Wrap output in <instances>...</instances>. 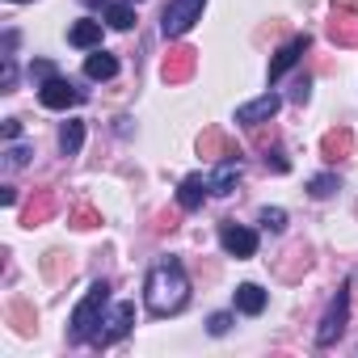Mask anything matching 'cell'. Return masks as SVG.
<instances>
[{
	"label": "cell",
	"mask_w": 358,
	"mask_h": 358,
	"mask_svg": "<svg viewBox=\"0 0 358 358\" xmlns=\"http://www.w3.org/2000/svg\"><path fill=\"white\" fill-rule=\"evenodd\" d=\"M350 291H354V282H341V287H337V295H333V303H329V312H324V320H320V329H316V345H333V341L345 333Z\"/></svg>",
	"instance_id": "obj_3"
},
{
	"label": "cell",
	"mask_w": 358,
	"mask_h": 358,
	"mask_svg": "<svg viewBox=\"0 0 358 358\" xmlns=\"http://www.w3.org/2000/svg\"><path fill=\"white\" fill-rule=\"evenodd\" d=\"M236 308H241L245 316L266 312V291H262L257 282H241V287H236Z\"/></svg>",
	"instance_id": "obj_18"
},
{
	"label": "cell",
	"mask_w": 358,
	"mask_h": 358,
	"mask_svg": "<svg viewBox=\"0 0 358 358\" xmlns=\"http://www.w3.org/2000/svg\"><path fill=\"white\" fill-rule=\"evenodd\" d=\"M266 164H270L274 173H287V169H291V160H287V152H282V148H274V152H266Z\"/></svg>",
	"instance_id": "obj_28"
},
{
	"label": "cell",
	"mask_w": 358,
	"mask_h": 358,
	"mask_svg": "<svg viewBox=\"0 0 358 358\" xmlns=\"http://www.w3.org/2000/svg\"><path fill=\"white\" fill-rule=\"evenodd\" d=\"M199 156L203 160H224V156H241V148H232V139L220 131V127H207L199 135Z\"/></svg>",
	"instance_id": "obj_13"
},
{
	"label": "cell",
	"mask_w": 358,
	"mask_h": 358,
	"mask_svg": "<svg viewBox=\"0 0 358 358\" xmlns=\"http://www.w3.org/2000/svg\"><path fill=\"white\" fill-rule=\"evenodd\" d=\"M22 135V122L17 118H5V139H17Z\"/></svg>",
	"instance_id": "obj_35"
},
{
	"label": "cell",
	"mask_w": 358,
	"mask_h": 358,
	"mask_svg": "<svg viewBox=\"0 0 358 358\" xmlns=\"http://www.w3.org/2000/svg\"><path fill=\"white\" fill-rule=\"evenodd\" d=\"M80 143H85V122H64V131H59V152H64V156H76Z\"/></svg>",
	"instance_id": "obj_21"
},
{
	"label": "cell",
	"mask_w": 358,
	"mask_h": 358,
	"mask_svg": "<svg viewBox=\"0 0 358 358\" xmlns=\"http://www.w3.org/2000/svg\"><path fill=\"white\" fill-rule=\"evenodd\" d=\"M291 97H295V101H299V106H303V101H308V76H303V80H295V93H291Z\"/></svg>",
	"instance_id": "obj_34"
},
{
	"label": "cell",
	"mask_w": 358,
	"mask_h": 358,
	"mask_svg": "<svg viewBox=\"0 0 358 358\" xmlns=\"http://www.w3.org/2000/svg\"><path fill=\"white\" fill-rule=\"evenodd\" d=\"M220 245H224L228 257H253L257 253V232H249L241 224H224L220 228Z\"/></svg>",
	"instance_id": "obj_9"
},
{
	"label": "cell",
	"mask_w": 358,
	"mask_h": 358,
	"mask_svg": "<svg viewBox=\"0 0 358 358\" xmlns=\"http://www.w3.org/2000/svg\"><path fill=\"white\" fill-rule=\"evenodd\" d=\"M203 5H207V0H169V5H164V17H160L164 38H182V34L203 17Z\"/></svg>",
	"instance_id": "obj_4"
},
{
	"label": "cell",
	"mask_w": 358,
	"mask_h": 358,
	"mask_svg": "<svg viewBox=\"0 0 358 358\" xmlns=\"http://www.w3.org/2000/svg\"><path fill=\"white\" fill-rule=\"evenodd\" d=\"M350 152H354V131H350V127H333V131L320 135V156H324L329 164L345 160Z\"/></svg>",
	"instance_id": "obj_12"
},
{
	"label": "cell",
	"mask_w": 358,
	"mask_h": 358,
	"mask_svg": "<svg viewBox=\"0 0 358 358\" xmlns=\"http://www.w3.org/2000/svg\"><path fill=\"white\" fill-rule=\"evenodd\" d=\"M207 190H211V182H203L199 173H194V177H186V182H182V190H177V203H182V211H199Z\"/></svg>",
	"instance_id": "obj_16"
},
{
	"label": "cell",
	"mask_w": 358,
	"mask_h": 358,
	"mask_svg": "<svg viewBox=\"0 0 358 358\" xmlns=\"http://www.w3.org/2000/svg\"><path fill=\"white\" fill-rule=\"evenodd\" d=\"M80 89L72 85V80H64V76H51V80H43L38 85V101L47 106V110H68V106H80Z\"/></svg>",
	"instance_id": "obj_6"
},
{
	"label": "cell",
	"mask_w": 358,
	"mask_h": 358,
	"mask_svg": "<svg viewBox=\"0 0 358 358\" xmlns=\"http://www.w3.org/2000/svg\"><path fill=\"white\" fill-rule=\"evenodd\" d=\"M278 110H282V97H278V93H262L257 101H245V106L236 110V122H245V127H262V122H270Z\"/></svg>",
	"instance_id": "obj_8"
},
{
	"label": "cell",
	"mask_w": 358,
	"mask_h": 358,
	"mask_svg": "<svg viewBox=\"0 0 358 358\" xmlns=\"http://www.w3.org/2000/svg\"><path fill=\"white\" fill-rule=\"evenodd\" d=\"M26 160H30V148H22V143H17V148H9V164H13V169H22Z\"/></svg>",
	"instance_id": "obj_32"
},
{
	"label": "cell",
	"mask_w": 358,
	"mask_h": 358,
	"mask_svg": "<svg viewBox=\"0 0 358 358\" xmlns=\"http://www.w3.org/2000/svg\"><path fill=\"white\" fill-rule=\"evenodd\" d=\"M207 329H211V333H215V337H224V333H228V329H232V316H228V312H215V316H211V320H207Z\"/></svg>",
	"instance_id": "obj_29"
},
{
	"label": "cell",
	"mask_w": 358,
	"mask_h": 358,
	"mask_svg": "<svg viewBox=\"0 0 358 358\" xmlns=\"http://www.w3.org/2000/svg\"><path fill=\"white\" fill-rule=\"evenodd\" d=\"M186 299H190V278H186L182 266L177 262L152 266V274L143 282V303H148L152 316H177L186 308Z\"/></svg>",
	"instance_id": "obj_1"
},
{
	"label": "cell",
	"mask_w": 358,
	"mask_h": 358,
	"mask_svg": "<svg viewBox=\"0 0 358 358\" xmlns=\"http://www.w3.org/2000/svg\"><path fill=\"white\" fill-rule=\"evenodd\" d=\"M282 257H287V262H278V274H282V278H299V274L312 266V253H308V245H295V249H287Z\"/></svg>",
	"instance_id": "obj_19"
},
{
	"label": "cell",
	"mask_w": 358,
	"mask_h": 358,
	"mask_svg": "<svg viewBox=\"0 0 358 358\" xmlns=\"http://www.w3.org/2000/svg\"><path fill=\"white\" fill-rule=\"evenodd\" d=\"M241 173H245L241 156H224L220 169H215V177H211V194H232V186L241 182Z\"/></svg>",
	"instance_id": "obj_14"
},
{
	"label": "cell",
	"mask_w": 358,
	"mask_h": 358,
	"mask_svg": "<svg viewBox=\"0 0 358 358\" xmlns=\"http://www.w3.org/2000/svg\"><path fill=\"white\" fill-rule=\"evenodd\" d=\"M9 320L17 324V333H34V324H38V316H34V312H30V303H22V299L9 308Z\"/></svg>",
	"instance_id": "obj_23"
},
{
	"label": "cell",
	"mask_w": 358,
	"mask_h": 358,
	"mask_svg": "<svg viewBox=\"0 0 358 358\" xmlns=\"http://www.w3.org/2000/svg\"><path fill=\"white\" fill-rule=\"evenodd\" d=\"M13 5H26V0H13Z\"/></svg>",
	"instance_id": "obj_38"
},
{
	"label": "cell",
	"mask_w": 358,
	"mask_h": 358,
	"mask_svg": "<svg viewBox=\"0 0 358 358\" xmlns=\"http://www.w3.org/2000/svg\"><path fill=\"white\" fill-rule=\"evenodd\" d=\"M262 224H266L270 232H282V228H287V211H282V207H266V211H262Z\"/></svg>",
	"instance_id": "obj_26"
},
{
	"label": "cell",
	"mask_w": 358,
	"mask_h": 358,
	"mask_svg": "<svg viewBox=\"0 0 358 358\" xmlns=\"http://www.w3.org/2000/svg\"><path fill=\"white\" fill-rule=\"evenodd\" d=\"M55 215V190H34L22 207V228H38Z\"/></svg>",
	"instance_id": "obj_11"
},
{
	"label": "cell",
	"mask_w": 358,
	"mask_h": 358,
	"mask_svg": "<svg viewBox=\"0 0 358 358\" xmlns=\"http://www.w3.org/2000/svg\"><path fill=\"white\" fill-rule=\"evenodd\" d=\"M13 80H17V68H13V59L5 55V76H0V89L9 93V89H13Z\"/></svg>",
	"instance_id": "obj_31"
},
{
	"label": "cell",
	"mask_w": 358,
	"mask_h": 358,
	"mask_svg": "<svg viewBox=\"0 0 358 358\" xmlns=\"http://www.w3.org/2000/svg\"><path fill=\"white\" fill-rule=\"evenodd\" d=\"M106 303H110V282H93L85 291V299L76 303V312H72V341H89L97 333Z\"/></svg>",
	"instance_id": "obj_2"
},
{
	"label": "cell",
	"mask_w": 358,
	"mask_h": 358,
	"mask_svg": "<svg viewBox=\"0 0 358 358\" xmlns=\"http://www.w3.org/2000/svg\"><path fill=\"white\" fill-rule=\"evenodd\" d=\"M43 270H47V278H64V270H72V262H64V253H47Z\"/></svg>",
	"instance_id": "obj_27"
},
{
	"label": "cell",
	"mask_w": 358,
	"mask_h": 358,
	"mask_svg": "<svg viewBox=\"0 0 358 358\" xmlns=\"http://www.w3.org/2000/svg\"><path fill=\"white\" fill-rule=\"evenodd\" d=\"M85 76H89V80H110V76H118V59H114L110 51H93V55L85 59Z\"/></svg>",
	"instance_id": "obj_17"
},
{
	"label": "cell",
	"mask_w": 358,
	"mask_h": 358,
	"mask_svg": "<svg viewBox=\"0 0 358 358\" xmlns=\"http://www.w3.org/2000/svg\"><path fill=\"white\" fill-rule=\"evenodd\" d=\"M308 47H312V38H308V34H295L287 47H278V55L270 59V80H282V76L299 64V55H303Z\"/></svg>",
	"instance_id": "obj_10"
},
{
	"label": "cell",
	"mask_w": 358,
	"mask_h": 358,
	"mask_svg": "<svg viewBox=\"0 0 358 358\" xmlns=\"http://www.w3.org/2000/svg\"><path fill=\"white\" fill-rule=\"evenodd\" d=\"M333 190H337V177L333 173H320V177H312V182H308V194L312 199H329Z\"/></svg>",
	"instance_id": "obj_25"
},
{
	"label": "cell",
	"mask_w": 358,
	"mask_h": 358,
	"mask_svg": "<svg viewBox=\"0 0 358 358\" xmlns=\"http://www.w3.org/2000/svg\"><path fill=\"white\" fill-rule=\"evenodd\" d=\"M333 13H354L358 17V0H333Z\"/></svg>",
	"instance_id": "obj_33"
},
{
	"label": "cell",
	"mask_w": 358,
	"mask_h": 358,
	"mask_svg": "<svg viewBox=\"0 0 358 358\" xmlns=\"http://www.w3.org/2000/svg\"><path fill=\"white\" fill-rule=\"evenodd\" d=\"M194 68H199V51L194 47H169V55L160 59V80L164 85H186L190 76H194Z\"/></svg>",
	"instance_id": "obj_5"
},
{
	"label": "cell",
	"mask_w": 358,
	"mask_h": 358,
	"mask_svg": "<svg viewBox=\"0 0 358 358\" xmlns=\"http://www.w3.org/2000/svg\"><path fill=\"white\" fill-rule=\"evenodd\" d=\"M30 76H34V80H51V76H55V64H47V59H34V64H30Z\"/></svg>",
	"instance_id": "obj_30"
},
{
	"label": "cell",
	"mask_w": 358,
	"mask_h": 358,
	"mask_svg": "<svg viewBox=\"0 0 358 358\" xmlns=\"http://www.w3.org/2000/svg\"><path fill=\"white\" fill-rule=\"evenodd\" d=\"M85 5H89V9H101V13H106V9H110V0H85Z\"/></svg>",
	"instance_id": "obj_37"
},
{
	"label": "cell",
	"mask_w": 358,
	"mask_h": 358,
	"mask_svg": "<svg viewBox=\"0 0 358 358\" xmlns=\"http://www.w3.org/2000/svg\"><path fill=\"white\" fill-rule=\"evenodd\" d=\"M329 43H337V47H358V17L354 13H333V22H329Z\"/></svg>",
	"instance_id": "obj_15"
},
{
	"label": "cell",
	"mask_w": 358,
	"mask_h": 358,
	"mask_svg": "<svg viewBox=\"0 0 358 358\" xmlns=\"http://www.w3.org/2000/svg\"><path fill=\"white\" fill-rule=\"evenodd\" d=\"M68 43L72 47H97L101 43V22H76L68 30Z\"/></svg>",
	"instance_id": "obj_20"
},
{
	"label": "cell",
	"mask_w": 358,
	"mask_h": 358,
	"mask_svg": "<svg viewBox=\"0 0 358 358\" xmlns=\"http://www.w3.org/2000/svg\"><path fill=\"white\" fill-rule=\"evenodd\" d=\"M131 320H135V308H131V303H118V308L101 320L106 329H97V333H93V341H97L101 350H106V345H114V341H122V337L131 333Z\"/></svg>",
	"instance_id": "obj_7"
},
{
	"label": "cell",
	"mask_w": 358,
	"mask_h": 358,
	"mask_svg": "<svg viewBox=\"0 0 358 358\" xmlns=\"http://www.w3.org/2000/svg\"><path fill=\"white\" fill-rule=\"evenodd\" d=\"M106 22H110L114 30H131V26H135V9H131V5H110V9H106Z\"/></svg>",
	"instance_id": "obj_24"
},
{
	"label": "cell",
	"mask_w": 358,
	"mask_h": 358,
	"mask_svg": "<svg viewBox=\"0 0 358 358\" xmlns=\"http://www.w3.org/2000/svg\"><path fill=\"white\" fill-rule=\"evenodd\" d=\"M0 203L13 207V203H17V190H13V186H0Z\"/></svg>",
	"instance_id": "obj_36"
},
{
	"label": "cell",
	"mask_w": 358,
	"mask_h": 358,
	"mask_svg": "<svg viewBox=\"0 0 358 358\" xmlns=\"http://www.w3.org/2000/svg\"><path fill=\"white\" fill-rule=\"evenodd\" d=\"M68 224H72V228H80V232H89V228H97V224H101V211H93L89 203H80V207L68 215Z\"/></svg>",
	"instance_id": "obj_22"
}]
</instances>
